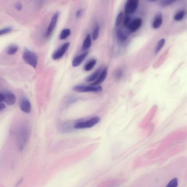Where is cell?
Here are the masks:
<instances>
[{
  "instance_id": "cell-30",
  "label": "cell",
  "mask_w": 187,
  "mask_h": 187,
  "mask_svg": "<svg viewBox=\"0 0 187 187\" xmlns=\"http://www.w3.org/2000/svg\"><path fill=\"white\" fill-rule=\"evenodd\" d=\"M83 13V10L82 9H80L77 11L76 13V16L77 18H80L82 15V14Z\"/></svg>"
},
{
  "instance_id": "cell-29",
  "label": "cell",
  "mask_w": 187,
  "mask_h": 187,
  "mask_svg": "<svg viewBox=\"0 0 187 187\" xmlns=\"http://www.w3.org/2000/svg\"><path fill=\"white\" fill-rule=\"evenodd\" d=\"M115 77L117 79L120 78L123 75V72L120 70H118L115 72Z\"/></svg>"
},
{
  "instance_id": "cell-32",
  "label": "cell",
  "mask_w": 187,
  "mask_h": 187,
  "mask_svg": "<svg viewBox=\"0 0 187 187\" xmlns=\"http://www.w3.org/2000/svg\"><path fill=\"white\" fill-rule=\"evenodd\" d=\"M5 96L2 93H0V101L1 102H4Z\"/></svg>"
},
{
  "instance_id": "cell-27",
  "label": "cell",
  "mask_w": 187,
  "mask_h": 187,
  "mask_svg": "<svg viewBox=\"0 0 187 187\" xmlns=\"http://www.w3.org/2000/svg\"><path fill=\"white\" fill-rule=\"evenodd\" d=\"M15 9L18 11H21L23 8V5L22 3L20 2H17L15 3Z\"/></svg>"
},
{
  "instance_id": "cell-28",
  "label": "cell",
  "mask_w": 187,
  "mask_h": 187,
  "mask_svg": "<svg viewBox=\"0 0 187 187\" xmlns=\"http://www.w3.org/2000/svg\"><path fill=\"white\" fill-rule=\"evenodd\" d=\"M178 185V180L177 179H174L171 181L168 184V186L169 187H176Z\"/></svg>"
},
{
  "instance_id": "cell-6",
  "label": "cell",
  "mask_w": 187,
  "mask_h": 187,
  "mask_svg": "<svg viewBox=\"0 0 187 187\" xmlns=\"http://www.w3.org/2000/svg\"><path fill=\"white\" fill-rule=\"evenodd\" d=\"M139 0H127L124 7V11L127 15H131L136 11L138 8Z\"/></svg>"
},
{
  "instance_id": "cell-19",
  "label": "cell",
  "mask_w": 187,
  "mask_h": 187,
  "mask_svg": "<svg viewBox=\"0 0 187 187\" xmlns=\"http://www.w3.org/2000/svg\"><path fill=\"white\" fill-rule=\"evenodd\" d=\"M165 39L162 38L160 40L158 41L155 50V54H157L160 52V51L161 50L162 48H163L165 45Z\"/></svg>"
},
{
  "instance_id": "cell-3",
  "label": "cell",
  "mask_w": 187,
  "mask_h": 187,
  "mask_svg": "<svg viewBox=\"0 0 187 187\" xmlns=\"http://www.w3.org/2000/svg\"><path fill=\"white\" fill-rule=\"evenodd\" d=\"M100 120L98 116H95L87 120L78 122L75 123L74 127L77 129L92 127L99 122Z\"/></svg>"
},
{
  "instance_id": "cell-33",
  "label": "cell",
  "mask_w": 187,
  "mask_h": 187,
  "mask_svg": "<svg viewBox=\"0 0 187 187\" xmlns=\"http://www.w3.org/2000/svg\"><path fill=\"white\" fill-rule=\"evenodd\" d=\"M147 1L150 2H154L158 1V0H147Z\"/></svg>"
},
{
  "instance_id": "cell-25",
  "label": "cell",
  "mask_w": 187,
  "mask_h": 187,
  "mask_svg": "<svg viewBox=\"0 0 187 187\" xmlns=\"http://www.w3.org/2000/svg\"><path fill=\"white\" fill-rule=\"evenodd\" d=\"M131 21V17L129 15L126 16L125 17L124 19H123V25L128 28Z\"/></svg>"
},
{
  "instance_id": "cell-7",
  "label": "cell",
  "mask_w": 187,
  "mask_h": 187,
  "mask_svg": "<svg viewBox=\"0 0 187 187\" xmlns=\"http://www.w3.org/2000/svg\"><path fill=\"white\" fill-rule=\"evenodd\" d=\"M70 43H67L64 44L61 46L53 54L52 57L53 59L56 61L61 59L66 52L67 49L69 47Z\"/></svg>"
},
{
  "instance_id": "cell-31",
  "label": "cell",
  "mask_w": 187,
  "mask_h": 187,
  "mask_svg": "<svg viewBox=\"0 0 187 187\" xmlns=\"http://www.w3.org/2000/svg\"><path fill=\"white\" fill-rule=\"evenodd\" d=\"M5 108H6V106L2 102H1V103H0V111L1 112V111L4 110Z\"/></svg>"
},
{
  "instance_id": "cell-21",
  "label": "cell",
  "mask_w": 187,
  "mask_h": 187,
  "mask_svg": "<svg viewBox=\"0 0 187 187\" xmlns=\"http://www.w3.org/2000/svg\"><path fill=\"white\" fill-rule=\"evenodd\" d=\"M18 48L17 46L13 45L10 46L7 50V53L8 55H13L17 52Z\"/></svg>"
},
{
  "instance_id": "cell-5",
  "label": "cell",
  "mask_w": 187,
  "mask_h": 187,
  "mask_svg": "<svg viewBox=\"0 0 187 187\" xmlns=\"http://www.w3.org/2000/svg\"><path fill=\"white\" fill-rule=\"evenodd\" d=\"M60 15L59 11H56L52 15L50 23L47 28L46 31L45 36L46 38H49L51 36L53 32L55 29L57 25L58 19H59Z\"/></svg>"
},
{
  "instance_id": "cell-13",
  "label": "cell",
  "mask_w": 187,
  "mask_h": 187,
  "mask_svg": "<svg viewBox=\"0 0 187 187\" xmlns=\"http://www.w3.org/2000/svg\"><path fill=\"white\" fill-rule=\"evenodd\" d=\"M163 22V17L162 14L158 13L156 14L154 18L152 26L153 29H158L161 27Z\"/></svg>"
},
{
  "instance_id": "cell-24",
  "label": "cell",
  "mask_w": 187,
  "mask_h": 187,
  "mask_svg": "<svg viewBox=\"0 0 187 187\" xmlns=\"http://www.w3.org/2000/svg\"><path fill=\"white\" fill-rule=\"evenodd\" d=\"M13 30V28L11 26H8V27L3 28L0 31V35L2 36V35L8 34L9 33L12 31Z\"/></svg>"
},
{
  "instance_id": "cell-14",
  "label": "cell",
  "mask_w": 187,
  "mask_h": 187,
  "mask_svg": "<svg viewBox=\"0 0 187 187\" xmlns=\"http://www.w3.org/2000/svg\"><path fill=\"white\" fill-rule=\"evenodd\" d=\"M100 69L101 68H98V69L94 72L93 73L86 77L85 79L86 82H91L96 80L98 78V77L99 76L100 74L101 73L102 71Z\"/></svg>"
},
{
  "instance_id": "cell-8",
  "label": "cell",
  "mask_w": 187,
  "mask_h": 187,
  "mask_svg": "<svg viewBox=\"0 0 187 187\" xmlns=\"http://www.w3.org/2000/svg\"><path fill=\"white\" fill-rule=\"evenodd\" d=\"M142 19L139 18H136L134 19L130 22L129 25L128 26L129 30L132 33L135 32L137 30L140 29L142 25Z\"/></svg>"
},
{
  "instance_id": "cell-26",
  "label": "cell",
  "mask_w": 187,
  "mask_h": 187,
  "mask_svg": "<svg viewBox=\"0 0 187 187\" xmlns=\"http://www.w3.org/2000/svg\"><path fill=\"white\" fill-rule=\"evenodd\" d=\"M123 15V13L122 12H120V13L118 15L117 17V19H116L115 23L116 26H119L121 24L122 20Z\"/></svg>"
},
{
  "instance_id": "cell-23",
  "label": "cell",
  "mask_w": 187,
  "mask_h": 187,
  "mask_svg": "<svg viewBox=\"0 0 187 187\" xmlns=\"http://www.w3.org/2000/svg\"><path fill=\"white\" fill-rule=\"evenodd\" d=\"M100 28L99 26H97V27L95 28V29L94 30L93 32L92 33V39L94 41H95L97 40L98 38L99 34Z\"/></svg>"
},
{
  "instance_id": "cell-22",
  "label": "cell",
  "mask_w": 187,
  "mask_h": 187,
  "mask_svg": "<svg viewBox=\"0 0 187 187\" xmlns=\"http://www.w3.org/2000/svg\"><path fill=\"white\" fill-rule=\"evenodd\" d=\"M176 1L177 0H161L160 4L162 7H166L172 4Z\"/></svg>"
},
{
  "instance_id": "cell-9",
  "label": "cell",
  "mask_w": 187,
  "mask_h": 187,
  "mask_svg": "<svg viewBox=\"0 0 187 187\" xmlns=\"http://www.w3.org/2000/svg\"><path fill=\"white\" fill-rule=\"evenodd\" d=\"M5 96L4 102L9 105H12L16 101V98L11 92L6 91L3 93Z\"/></svg>"
},
{
  "instance_id": "cell-2",
  "label": "cell",
  "mask_w": 187,
  "mask_h": 187,
  "mask_svg": "<svg viewBox=\"0 0 187 187\" xmlns=\"http://www.w3.org/2000/svg\"><path fill=\"white\" fill-rule=\"evenodd\" d=\"M30 131V128L27 125H24L21 128L19 140V147L21 150H22L25 147L29 139Z\"/></svg>"
},
{
  "instance_id": "cell-16",
  "label": "cell",
  "mask_w": 187,
  "mask_h": 187,
  "mask_svg": "<svg viewBox=\"0 0 187 187\" xmlns=\"http://www.w3.org/2000/svg\"><path fill=\"white\" fill-rule=\"evenodd\" d=\"M116 36L117 40L122 42L126 41L128 37L127 35L120 29L117 30L116 31Z\"/></svg>"
},
{
  "instance_id": "cell-18",
  "label": "cell",
  "mask_w": 187,
  "mask_h": 187,
  "mask_svg": "<svg viewBox=\"0 0 187 187\" xmlns=\"http://www.w3.org/2000/svg\"><path fill=\"white\" fill-rule=\"evenodd\" d=\"M71 33V31L69 29H63L60 35V39L61 40H64L68 38Z\"/></svg>"
},
{
  "instance_id": "cell-11",
  "label": "cell",
  "mask_w": 187,
  "mask_h": 187,
  "mask_svg": "<svg viewBox=\"0 0 187 187\" xmlns=\"http://www.w3.org/2000/svg\"><path fill=\"white\" fill-rule=\"evenodd\" d=\"M108 69L107 67H105L102 71L99 76L97 80L91 84L92 86H99L100 84L103 83L107 78Z\"/></svg>"
},
{
  "instance_id": "cell-20",
  "label": "cell",
  "mask_w": 187,
  "mask_h": 187,
  "mask_svg": "<svg viewBox=\"0 0 187 187\" xmlns=\"http://www.w3.org/2000/svg\"><path fill=\"white\" fill-rule=\"evenodd\" d=\"M185 15V12L182 10L178 12L174 16V19L176 21H180L184 18Z\"/></svg>"
},
{
  "instance_id": "cell-1",
  "label": "cell",
  "mask_w": 187,
  "mask_h": 187,
  "mask_svg": "<svg viewBox=\"0 0 187 187\" xmlns=\"http://www.w3.org/2000/svg\"><path fill=\"white\" fill-rule=\"evenodd\" d=\"M23 58L27 64L34 68H36L38 64V58L34 52L27 48L25 49Z\"/></svg>"
},
{
  "instance_id": "cell-10",
  "label": "cell",
  "mask_w": 187,
  "mask_h": 187,
  "mask_svg": "<svg viewBox=\"0 0 187 187\" xmlns=\"http://www.w3.org/2000/svg\"><path fill=\"white\" fill-rule=\"evenodd\" d=\"M20 108L23 112L29 113L31 112V104L28 99L24 98L21 100L19 104Z\"/></svg>"
},
{
  "instance_id": "cell-17",
  "label": "cell",
  "mask_w": 187,
  "mask_h": 187,
  "mask_svg": "<svg viewBox=\"0 0 187 187\" xmlns=\"http://www.w3.org/2000/svg\"><path fill=\"white\" fill-rule=\"evenodd\" d=\"M97 63V61L96 59H92L88 62L84 66V70L86 71H90L93 69Z\"/></svg>"
},
{
  "instance_id": "cell-4",
  "label": "cell",
  "mask_w": 187,
  "mask_h": 187,
  "mask_svg": "<svg viewBox=\"0 0 187 187\" xmlns=\"http://www.w3.org/2000/svg\"><path fill=\"white\" fill-rule=\"evenodd\" d=\"M73 90L79 93H98L102 91V88L100 86L78 85L74 86Z\"/></svg>"
},
{
  "instance_id": "cell-15",
  "label": "cell",
  "mask_w": 187,
  "mask_h": 187,
  "mask_svg": "<svg viewBox=\"0 0 187 187\" xmlns=\"http://www.w3.org/2000/svg\"><path fill=\"white\" fill-rule=\"evenodd\" d=\"M91 39L90 35L88 34L83 43L82 49L83 51H86L91 46Z\"/></svg>"
},
{
  "instance_id": "cell-12",
  "label": "cell",
  "mask_w": 187,
  "mask_h": 187,
  "mask_svg": "<svg viewBox=\"0 0 187 187\" xmlns=\"http://www.w3.org/2000/svg\"><path fill=\"white\" fill-rule=\"evenodd\" d=\"M88 54L89 52H86L80 55L76 56L72 61V66L74 67H76L80 65L87 57Z\"/></svg>"
}]
</instances>
